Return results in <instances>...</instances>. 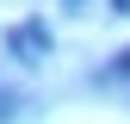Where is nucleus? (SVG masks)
<instances>
[{"instance_id": "obj_1", "label": "nucleus", "mask_w": 130, "mask_h": 124, "mask_svg": "<svg viewBox=\"0 0 130 124\" xmlns=\"http://www.w3.org/2000/svg\"><path fill=\"white\" fill-rule=\"evenodd\" d=\"M6 50L19 56V62H43V56H50V25H43V19L12 25V31H6Z\"/></svg>"}, {"instance_id": "obj_2", "label": "nucleus", "mask_w": 130, "mask_h": 124, "mask_svg": "<svg viewBox=\"0 0 130 124\" xmlns=\"http://www.w3.org/2000/svg\"><path fill=\"white\" fill-rule=\"evenodd\" d=\"M6 99H12V93H0V105H6Z\"/></svg>"}]
</instances>
